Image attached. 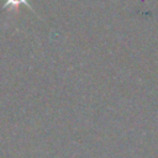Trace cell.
<instances>
[{"label": "cell", "mask_w": 158, "mask_h": 158, "mask_svg": "<svg viewBox=\"0 0 158 158\" xmlns=\"http://www.w3.org/2000/svg\"><path fill=\"white\" fill-rule=\"evenodd\" d=\"M21 5H25L27 9H30L31 11H33V9L31 7L28 0H6L5 4H4V6H2V9H9L10 11H17Z\"/></svg>", "instance_id": "1"}]
</instances>
